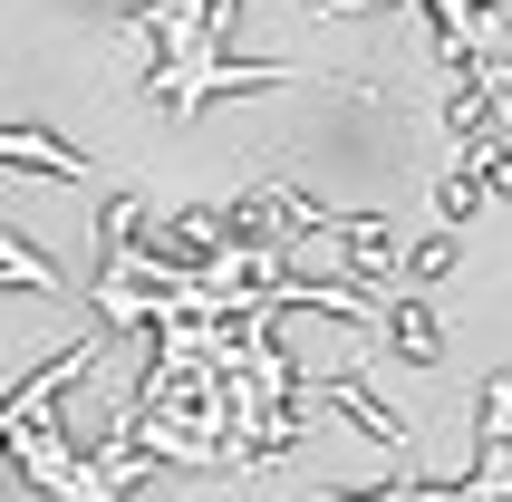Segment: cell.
I'll list each match as a JSON object with an SVG mask.
<instances>
[{"label":"cell","mask_w":512,"mask_h":502,"mask_svg":"<svg viewBox=\"0 0 512 502\" xmlns=\"http://www.w3.org/2000/svg\"><path fill=\"white\" fill-rule=\"evenodd\" d=\"M0 155L29 165V174H87V155H68L58 136H20V126H0Z\"/></svg>","instance_id":"6da1fadb"}]
</instances>
